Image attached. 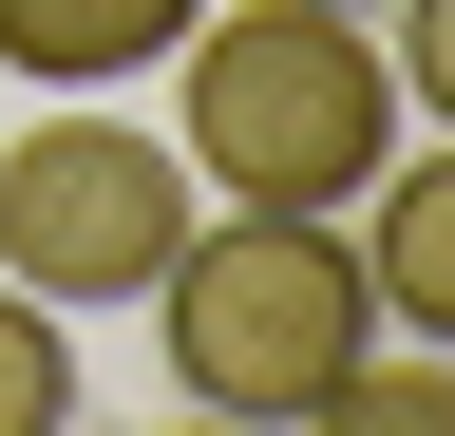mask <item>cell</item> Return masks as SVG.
Here are the masks:
<instances>
[{"mask_svg": "<svg viewBox=\"0 0 455 436\" xmlns=\"http://www.w3.org/2000/svg\"><path fill=\"white\" fill-rule=\"evenodd\" d=\"M171 152L228 209H361L398 152V58L341 0H209L171 38Z\"/></svg>", "mask_w": 455, "mask_h": 436, "instance_id": "1", "label": "cell"}, {"mask_svg": "<svg viewBox=\"0 0 455 436\" xmlns=\"http://www.w3.org/2000/svg\"><path fill=\"white\" fill-rule=\"evenodd\" d=\"M361 342H379V285L341 209H190V247L152 266V361L209 417H323Z\"/></svg>", "mask_w": 455, "mask_h": 436, "instance_id": "2", "label": "cell"}, {"mask_svg": "<svg viewBox=\"0 0 455 436\" xmlns=\"http://www.w3.org/2000/svg\"><path fill=\"white\" fill-rule=\"evenodd\" d=\"M190 152L133 133V115H38V133H0V285H38V304H152V266L190 247Z\"/></svg>", "mask_w": 455, "mask_h": 436, "instance_id": "3", "label": "cell"}, {"mask_svg": "<svg viewBox=\"0 0 455 436\" xmlns=\"http://www.w3.org/2000/svg\"><path fill=\"white\" fill-rule=\"evenodd\" d=\"M361 285L398 342H455V133L436 152H379V190H361Z\"/></svg>", "mask_w": 455, "mask_h": 436, "instance_id": "4", "label": "cell"}, {"mask_svg": "<svg viewBox=\"0 0 455 436\" xmlns=\"http://www.w3.org/2000/svg\"><path fill=\"white\" fill-rule=\"evenodd\" d=\"M190 20H209V0H0V76H38V95H114V76H152Z\"/></svg>", "mask_w": 455, "mask_h": 436, "instance_id": "5", "label": "cell"}, {"mask_svg": "<svg viewBox=\"0 0 455 436\" xmlns=\"http://www.w3.org/2000/svg\"><path fill=\"white\" fill-rule=\"evenodd\" d=\"M76 417V304L0 285V436H57Z\"/></svg>", "mask_w": 455, "mask_h": 436, "instance_id": "6", "label": "cell"}, {"mask_svg": "<svg viewBox=\"0 0 455 436\" xmlns=\"http://www.w3.org/2000/svg\"><path fill=\"white\" fill-rule=\"evenodd\" d=\"M323 417H361V436H455V342H418V361L361 342V361L323 379Z\"/></svg>", "mask_w": 455, "mask_h": 436, "instance_id": "7", "label": "cell"}, {"mask_svg": "<svg viewBox=\"0 0 455 436\" xmlns=\"http://www.w3.org/2000/svg\"><path fill=\"white\" fill-rule=\"evenodd\" d=\"M379 58H398V115H436V133H455V0H398Z\"/></svg>", "mask_w": 455, "mask_h": 436, "instance_id": "8", "label": "cell"}, {"mask_svg": "<svg viewBox=\"0 0 455 436\" xmlns=\"http://www.w3.org/2000/svg\"><path fill=\"white\" fill-rule=\"evenodd\" d=\"M341 20H379V0H341Z\"/></svg>", "mask_w": 455, "mask_h": 436, "instance_id": "9", "label": "cell"}]
</instances>
